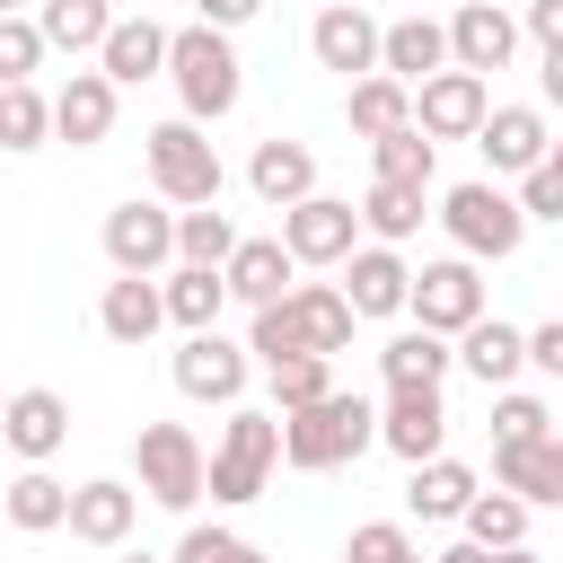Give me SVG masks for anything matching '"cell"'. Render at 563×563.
Listing matches in <instances>:
<instances>
[{"mask_svg": "<svg viewBox=\"0 0 563 563\" xmlns=\"http://www.w3.org/2000/svg\"><path fill=\"white\" fill-rule=\"evenodd\" d=\"M246 352L273 369V361H299V352H352V308H343V290L334 282H290L282 299H264L255 308V334H246Z\"/></svg>", "mask_w": 563, "mask_h": 563, "instance_id": "cell-1", "label": "cell"}, {"mask_svg": "<svg viewBox=\"0 0 563 563\" xmlns=\"http://www.w3.org/2000/svg\"><path fill=\"white\" fill-rule=\"evenodd\" d=\"M273 431H282V457H290L299 475H325V466H352V457L378 440V405L352 396V387H325V396L273 413Z\"/></svg>", "mask_w": 563, "mask_h": 563, "instance_id": "cell-2", "label": "cell"}, {"mask_svg": "<svg viewBox=\"0 0 563 563\" xmlns=\"http://www.w3.org/2000/svg\"><path fill=\"white\" fill-rule=\"evenodd\" d=\"M167 79H176V97H185V123H220L229 106H238V53H229V35L220 26H176L167 35Z\"/></svg>", "mask_w": 563, "mask_h": 563, "instance_id": "cell-3", "label": "cell"}, {"mask_svg": "<svg viewBox=\"0 0 563 563\" xmlns=\"http://www.w3.org/2000/svg\"><path fill=\"white\" fill-rule=\"evenodd\" d=\"M273 457H282L273 413H229L220 449L202 457V493H211V501H255V493H264V475H273Z\"/></svg>", "mask_w": 563, "mask_h": 563, "instance_id": "cell-4", "label": "cell"}, {"mask_svg": "<svg viewBox=\"0 0 563 563\" xmlns=\"http://www.w3.org/2000/svg\"><path fill=\"white\" fill-rule=\"evenodd\" d=\"M141 150H150V185H158L167 202H185V211H194V202H220V150L202 141V123L176 114V123H158Z\"/></svg>", "mask_w": 563, "mask_h": 563, "instance_id": "cell-5", "label": "cell"}, {"mask_svg": "<svg viewBox=\"0 0 563 563\" xmlns=\"http://www.w3.org/2000/svg\"><path fill=\"white\" fill-rule=\"evenodd\" d=\"M132 466H141V493H150L158 510H194V501H202V440H194L185 422H141Z\"/></svg>", "mask_w": 563, "mask_h": 563, "instance_id": "cell-6", "label": "cell"}, {"mask_svg": "<svg viewBox=\"0 0 563 563\" xmlns=\"http://www.w3.org/2000/svg\"><path fill=\"white\" fill-rule=\"evenodd\" d=\"M440 220H449V238H457V255H519V238H528V220H519V202L501 194V185H449V202H440Z\"/></svg>", "mask_w": 563, "mask_h": 563, "instance_id": "cell-7", "label": "cell"}, {"mask_svg": "<svg viewBox=\"0 0 563 563\" xmlns=\"http://www.w3.org/2000/svg\"><path fill=\"white\" fill-rule=\"evenodd\" d=\"M405 308L422 334H457L484 317V282H475V255H440L422 273H405Z\"/></svg>", "mask_w": 563, "mask_h": 563, "instance_id": "cell-8", "label": "cell"}, {"mask_svg": "<svg viewBox=\"0 0 563 563\" xmlns=\"http://www.w3.org/2000/svg\"><path fill=\"white\" fill-rule=\"evenodd\" d=\"M352 238H361V211H352V202H334V194L282 202V255H290V264H343Z\"/></svg>", "mask_w": 563, "mask_h": 563, "instance_id": "cell-9", "label": "cell"}, {"mask_svg": "<svg viewBox=\"0 0 563 563\" xmlns=\"http://www.w3.org/2000/svg\"><path fill=\"white\" fill-rule=\"evenodd\" d=\"M484 106H493L484 70H431V79H413V132L422 141H466L484 123Z\"/></svg>", "mask_w": 563, "mask_h": 563, "instance_id": "cell-10", "label": "cell"}, {"mask_svg": "<svg viewBox=\"0 0 563 563\" xmlns=\"http://www.w3.org/2000/svg\"><path fill=\"white\" fill-rule=\"evenodd\" d=\"M176 387H185L194 405H238V396H246V352H238L220 325H194L185 352H176Z\"/></svg>", "mask_w": 563, "mask_h": 563, "instance_id": "cell-11", "label": "cell"}, {"mask_svg": "<svg viewBox=\"0 0 563 563\" xmlns=\"http://www.w3.org/2000/svg\"><path fill=\"white\" fill-rule=\"evenodd\" d=\"M440 440H449L440 387H387V405H378V449H396L405 466H422V457H440Z\"/></svg>", "mask_w": 563, "mask_h": 563, "instance_id": "cell-12", "label": "cell"}, {"mask_svg": "<svg viewBox=\"0 0 563 563\" xmlns=\"http://www.w3.org/2000/svg\"><path fill=\"white\" fill-rule=\"evenodd\" d=\"M308 53H317V70L361 79V70H378V18H369V9H352V0H334V9H317Z\"/></svg>", "mask_w": 563, "mask_h": 563, "instance_id": "cell-13", "label": "cell"}, {"mask_svg": "<svg viewBox=\"0 0 563 563\" xmlns=\"http://www.w3.org/2000/svg\"><path fill=\"white\" fill-rule=\"evenodd\" d=\"M475 150L493 158V176H519V167H537V158L554 150V132H545V114H537V106H484Z\"/></svg>", "mask_w": 563, "mask_h": 563, "instance_id": "cell-14", "label": "cell"}, {"mask_svg": "<svg viewBox=\"0 0 563 563\" xmlns=\"http://www.w3.org/2000/svg\"><path fill=\"white\" fill-rule=\"evenodd\" d=\"M106 255H114V273H158L176 255V211H150V202L106 211Z\"/></svg>", "mask_w": 563, "mask_h": 563, "instance_id": "cell-15", "label": "cell"}, {"mask_svg": "<svg viewBox=\"0 0 563 563\" xmlns=\"http://www.w3.org/2000/svg\"><path fill=\"white\" fill-rule=\"evenodd\" d=\"M0 440H9L26 466H44V457L70 440V405H62L53 387H18V396L0 405Z\"/></svg>", "mask_w": 563, "mask_h": 563, "instance_id": "cell-16", "label": "cell"}, {"mask_svg": "<svg viewBox=\"0 0 563 563\" xmlns=\"http://www.w3.org/2000/svg\"><path fill=\"white\" fill-rule=\"evenodd\" d=\"M493 475H501V493H519L528 510H537V501H563V440H554V431H537V440H493Z\"/></svg>", "mask_w": 563, "mask_h": 563, "instance_id": "cell-17", "label": "cell"}, {"mask_svg": "<svg viewBox=\"0 0 563 563\" xmlns=\"http://www.w3.org/2000/svg\"><path fill=\"white\" fill-rule=\"evenodd\" d=\"M440 35H449V70H501V62L519 53V26H510L493 0H466Z\"/></svg>", "mask_w": 563, "mask_h": 563, "instance_id": "cell-18", "label": "cell"}, {"mask_svg": "<svg viewBox=\"0 0 563 563\" xmlns=\"http://www.w3.org/2000/svg\"><path fill=\"white\" fill-rule=\"evenodd\" d=\"M44 106H53V132H62L70 150H97V141L114 132V79H106V70H70L62 97H44Z\"/></svg>", "mask_w": 563, "mask_h": 563, "instance_id": "cell-19", "label": "cell"}, {"mask_svg": "<svg viewBox=\"0 0 563 563\" xmlns=\"http://www.w3.org/2000/svg\"><path fill=\"white\" fill-rule=\"evenodd\" d=\"M132 519H141V493H132V484H114V475L79 484V493H70V510H62V528H70L79 545H123V537H132Z\"/></svg>", "mask_w": 563, "mask_h": 563, "instance_id": "cell-20", "label": "cell"}, {"mask_svg": "<svg viewBox=\"0 0 563 563\" xmlns=\"http://www.w3.org/2000/svg\"><path fill=\"white\" fill-rule=\"evenodd\" d=\"M97 70H106L114 88H141L150 70H167V26H158V18H114V26L97 35Z\"/></svg>", "mask_w": 563, "mask_h": 563, "instance_id": "cell-21", "label": "cell"}, {"mask_svg": "<svg viewBox=\"0 0 563 563\" xmlns=\"http://www.w3.org/2000/svg\"><path fill=\"white\" fill-rule=\"evenodd\" d=\"M343 308L352 317H396L405 308V255L396 246H352L343 255Z\"/></svg>", "mask_w": 563, "mask_h": 563, "instance_id": "cell-22", "label": "cell"}, {"mask_svg": "<svg viewBox=\"0 0 563 563\" xmlns=\"http://www.w3.org/2000/svg\"><path fill=\"white\" fill-rule=\"evenodd\" d=\"M290 255H282V238H238L229 246V264H220V290L229 299H246V308H264V299H282L290 290Z\"/></svg>", "mask_w": 563, "mask_h": 563, "instance_id": "cell-23", "label": "cell"}, {"mask_svg": "<svg viewBox=\"0 0 563 563\" xmlns=\"http://www.w3.org/2000/svg\"><path fill=\"white\" fill-rule=\"evenodd\" d=\"M378 70L413 88V79L449 70V35H440L431 18H396V26H378Z\"/></svg>", "mask_w": 563, "mask_h": 563, "instance_id": "cell-24", "label": "cell"}, {"mask_svg": "<svg viewBox=\"0 0 563 563\" xmlns=\"http://www.w3.org/2000/svg\"><path fill=\"white\" fill-rule=\"evenodd\" d=\"M246 185H255L273 211H282V202H299V194H317V158H308V141H255Z\"/></svg>", "mask_w": 563, "mask_h": 563, "instance_id": "cell-25", "label": "cell"}, {"mask_svg": "<svg viewBox=\"0 0 563 563\" xmlns=\"http://www.w3.org/2000/svg\"><path fill=\"white\" fill-rule=\"evenodd\" d=\"M97 325H106L114 343H150V334L167 325V308H158V282H150V273H123V282H106V299H97Z\"/></svg>", "mask_w": 563, "mask_h": 563, "instance_id": "cell-26", "label": "cell"}, {"mask_svg": "<svg viewBox=\"0 0 563 563\" xmlns=\"http://www.w3.org/2000/svg\"><path fill=\"white\" fill-rule=\"evenodd\" d=\"M449 361H466L484 387H510V378H519V325L475 317V325H457V352H449Z\"/></svg>", "mask_w": 563, "mask_h": 563, "instance_id": "cell-27", "label": "cell"}, {"mask_svg": "<svg viewBox=\"0 0 563 563\" xmlns=\"http://www.w3.org/2000/svg\"><path fill=\"white\" fill-rule=\"evenodd\" d=\"M106 26H114L106 0H35V35H44V53H97Z\"/></svg>", "mask_w": 563, "mask_h": 563, "instance_id": "cell-28", "label": "cell"}, {"mask_svg": "<svg viewBox=\"0 0 563 563\" xmlns=\"http://www.w3.org/2000/svg\"><path fill=\"white\" fill-rule=\"evenodd\" d=\"M378 378H387V387H440V378H449V334L405 325V334L378 352Z\"/></svg>", "mask_w": 563, "mask_h": 563, "instance_id": "cell-29", "label": "cell"}, {"mask_svg": "<svg viewBox=\"0 0 563 563\" xmlns=\"http://www.w3.org/2000/svg\"><path fill=\"white\" fill-rule=\"evenodd\" d=\"M466 493H475V466H457L449 449H440V457H422V466H413V484H405L413 519H457V510H466Z\"/></svg>", "mask_w": 563, "mask_h": 563, "instance_id": "cell-30", "label": "cell"}, {"mask_svg": "<svg viewBox=\"0 0 563 563\" xmlns=\"http://www.w3.org/2000/svg\"><path fill=\"white\" fill-rule=\"evenodd\" d=\"M396 123H413V88L387 79V70H361V79H352V132L378 141V132H396Z\"/></svg>", "mask_w": 563, "mask_h": 563, "instance_id": "cell-31", "label": "cell"}, {"mask_svg": "<svg viewBox=\"0 0 563 563\" xmlns=\"http://www.w3.org/2000/svg\"><path fill=\"white\" fill-rule=\"evenodd\" d=\"M158 308L194 334V325H220L229 290H220V273H211V264H176V273H167V290H158Z\"/></svg>", "mask_w": 563, "mask_h": 563, "instance_id": "cell-32", "label": "cell"}, {"mask_svg": "<svg viewBox=\"0 0 563 563\" xmlns=\"http://www.w3.org/2000/svg\"><path fill=\"white\" fill-rule=\"evenodd\" d=\"M352 211H361V229H369L378 246H396V238H413V229H422V185H387V176H378Z\"/></svg>", "mask_w": 563, "mask_h": 563, "instance_id": "cell-33", "label": "cell"}, {"mask_svg": "<svg viewBox=\"0 0 563 563\" xmlns=\"http://www.w3.org/2000/svg\"><path fill=\"white\" fill-rule=\"evenodd\" d=\"M0 510H9V528H26V537H44V528H62V510H70V484H53L44 466H26L9 493H0Z\"/></svg>", "mask_w": 563, "mask_h": 563, "instance_id": "cell-34", "label": "cell"}, {"mask_svg": "<svg viewBox=\"0 0 563 563\" xmlns=\"http://www.w3.org/2000/svg\"><path fill=\"white\" fill-rule=\"evenodd\" d=\"M457 519H466V545H484V554L493 545H528V501L519 493H466Z\"/></svg>", "mask_w": 563, "mask_h": 563, "instance_id": "cell-35", "label": "cell"}, {"mask_svg": "<svg viewBox=\"0 0 563 563\" xmlns=\"http://www.w3.org/2000/svg\"><path fill=\"white\" fill-rule=\"evenodd\" d=\"M369 158H378V176H387V185H431L440 141H422L413 123H396V132H378V141H369Z\"/></svg>", "mask_w": 563, "mask_h": 563, "instance_id": "cell-36", "label": "cell"}, {"mask_svg": "<svg viewBox=\"0 0 563 563\" xmlns=\"http://www.w3.org/2000/svg\"><path fill=\"white\" fill-rule=\"evenodd\" d=\"M229 246H238V229H229V211L220 202H194V211H176V255L185 264H229Z\"/></svg>", "mask_w": 563, "mask_h": 563, "instance_id": "cell-37", "label": "cell"}, {"mask_svg": "<svg viewBox=\"0 0 563 563\" xmlns=\"http://www.w3.org/2000/svg\"><path fill=\"white\" fill-rule=\"evenodd\" d=\"M44 132H53V106L26 79H9L0 88V150H44Z\"/></svg>", "mask_w": 563, "mask_h": 563, "instance_id": "cell-38", "label": "cell"}, {"mask_svg": "<svg viewBox=\"0 0 563 563\" xmlns=\"http://www.w3.org/2000/svg\"><path fill=\"white\" fill-rule=\"evenodd\" d=\"M325 387H334V361H325V352L273 361V413H290V405H308V396H325Z\"/></svg>", "mask_w": 563, "mask_h": 563, "instance_id": "cell-39", "label": "cell"}, {"mask_svg": "<svg viewBox=\"0 0 563 563\" xmlns=\"http://www.w3.org/2000/svg\"><path fill=\"white\" fill-rule=\"evenodd\" d=\"M519 220H563V158L554 150L537 167H519Z\"/></svg>", "mask_w": 563, "mask_h": 563, "instance_id": "cell-40", "label": "cell"}, {"mask_svg": "<svg viewBox=\"0 0 563 563\" xmlns=\"http://www.w3.org/2000/svg\"><path fill=\"white\" fill-rule=\"evenodd\" d=\"M176 563H264V545H255V537H238V528H185Z\"/></svg>", "mask_w": 563, "mask_h": 563, "instance_id": "cell-41", "label": "cell"}, {"mask_svg": "<svg viewBox=\"0 0 563 563\" xmlns=\"http://www.w3.org/2000/svg\"><path fill=\"white\" fill-rule=\"evenodd\" d=\"M537 431H554V413L519 387H493V440H537Z\"/></svg>", "mask_w": 563, "mask_h": 563, "instance_id": "cell-42", "label": "cell"}, {"mask_svg": "<svg viewBox=\"0 0 563 563\" xmlns=\"http://www.w3.org/2000/svg\"><path fill=\"white\" fill-rule=\"evenodd\" d=\"M405 554H413V537H405L396 519H361L352 545H343V563H405Z\"/></svg>", "mask_w": 563, "mask_h": 563, "instance_id": "cell-43", "label": "cell"}, {"mask_svg": "<svg viewBox=\"0 0 563 563\" xmlns=\"http://www.w3.org/2000/svg\"><path fill=\"white\" fill-rule=\"evenodd\" d=\"M35 62H44L35 18H0V88H9V79H35Z\"/></svg>", "mask_w": 563, "mask_h": 563, "instance_id": "cell-44", "label": "cell"}, {"mask_svg": "<svg viewBox=\"0 0 563 563\" xmlns=\"http://www.w3.org/2000/svg\"><path fill=\"white\" fill-rule=\"evenodd\" d=\"M519 361H537V369H563V325L545 317L537 334H519Z\"/></svg>", "mask_w": 563, "mask_h": 563, "instance_id": "cell-45", "label": "cell"}, {"mask_svg": "<svg viewBox=\"0 0 563 563\" xmlns=\"http://www.w3.org/2000/svg\"><path fill=\"white\" fill-rule=\"evenodd\" d=\"M528 35L554 53V44H563V0H528Z\"/></svg>", "mask_w": 563, "mask_h": 563, "instance_id": "cell-46", "label": "cell"}, {"mask_svg": "<svg viewBox=\"0 0 563 563\" xmlns=\"http://www.w3.org/2000/svg\"><path fill=\"white\" fill-rule=\"evenodd\" d=\"M194 9H202V26H220V35H229V26H246L264 0H194Z\"/></svg>", "mask_w": 563, "mask_h": 563, "instance_id": "cell-47", "label": "cell"}, {"mask_svg": "<svg viewBox=\"0 0 563 563\" xmlns=\"http://www.w3.org/2000/svg\"><path fill=\"white\" fill-rule=\"evenodd\" d=\"M484 563H537V554H528V545H493Z\"/></svg>", "mask_w": 563, "mask_h": 563, "instance_id": "cell-48", "label": "cell"}, {"mask_svg": "<svg viewBox=\"0 0 563 563\" xmlns=\"http://www.w3.org/2000/svg\"><path fill=\"white\" fill-rule=\"evenodd\" d=\"M431 563H484V545H449V554H431Z\"/></svg>", "mask_w": 563, "mask_h": 563, "instance_id": "cell-49", "label": "cell"}, {"mask_svg": "<svg viewBox=\"0 0 563 563\" xmlns=\"http://www.w3.org/2000/svg\"><path fill=\"white\" fill-rule=\"evenodd\" d=\"M18 9H26V0H0V18H18Z\"/></svg>", "mask_w": 563, "mask_h": 563, "instance_id": "cell-50", "label": "cell"}, {"mask_svg": "<svg viewBox=\"0 0 563 563\" xmlns=\"http://www.w3.org/2000/svg\"><path fill=\"white\" fill-rule=\"evenodd\" d=\"M123 563H158V554H123Z\"/></svg>", "mask_w": 563, "mask_h": 563, "instance_id": "cell-51", "label": "cell"}, {"mask_svg": "<svg viewBox=\"0 0 563 563\" xmlns=\"http://www.w3.org/2000/svg\"><path fill=\"white\" fill-rule=\"evenodd\" d=\"M405 563H422V554H405Z\"/></svg>", "mask_w": 563, "mask_h": 563, "instance_id": "cell-52", "label": "cell"}, {"mask_svg": "<svg viewBox=\"0 0 563 563\" xmlns=\"http://www.w3.org/2000/svg\"><path fill=\"white\" fill-rule=\"evenodd\" d=\"M0 405H9V396H0Z\"/></svg>", "mask_w": 563, "mask_h": 563, "instance_id": "cell-53", "label": "cell"}]
</instances>
